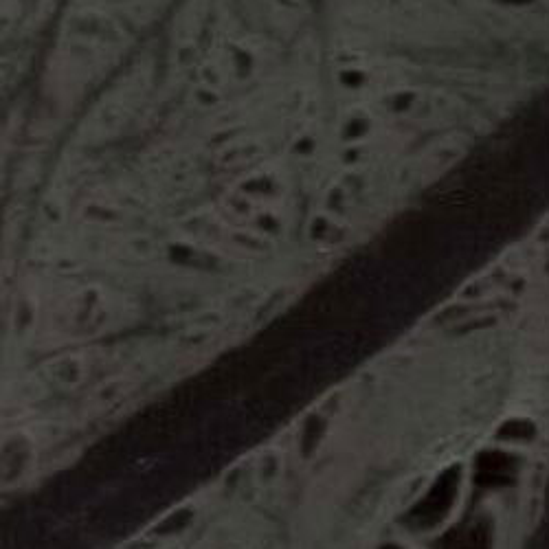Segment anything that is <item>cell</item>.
<instances>
[{
  "label": "cell",
  "instance_id": "cell-1",
  "mask_svg": "<svg viewBox=\"0 0 549 549\" xmlns=\"http://www.w3.org/2000/svg\"><path fill=\"white\" fill-rule=\"evenodd\" d=\"M194 396L187 387L176 391L172 398L156 402L150 409H145L139 420L134 422V433L143 446H163L172 442L178 433L183 431V424L189 416V409L194 405Z\"/></svg>",
  "mask_w": 549,
  "mask_h": 549
},
{
  "label": "cell",
  "instance_id": "cell-2",
  "mask_svg": "<svg viewBox=\"0 0 549 549\" xmlns=\"http://www.w3.org/2000/svg\"><path fill=\"white\" fill-rule=\"evenodd\" d=\"M358 301L356 295L345 284H328L312 295L304 308H301V315H304L306 323L312 326H339L356 317Z\"/></svg>",
  "mask_w": 549,
  "mask_h": 549
},
{
  "label": "cell",
  "instance_id": "cell-3",
  "mask_svg": "<svg viewBox=\"0 0 549 549\" xmlns=\"http://www.w3.org/2000/svg\"><path fill=\"white\" fill-rule=\"evenodd\" d=\"M459 488V468H448L440 479L435 481L431 490L424 495V499L411 510V521L420 525V528H431V525L440 523L448 510L453 508Z\"/></svg>",
  "mask_w": 549,
  "mask_h": 549
},
{
  "label": "cell",
  "instance_id": "cell-4",
  "mask_svg": "<svg viewBox=\"0 0 549 549\" xmlns=\"http://www.w3.org/2000/svg\"><path fill=\"white\" fill-rule=\"evenodd\" d=\"M123 453H126V448H123V442L117 435L97 442L82 459V473L91 479H104L121 466Z\"/></svg>",
  "mask_w": 549,
  "mask_h": 549
},
{
  "label": "cell",
  "instance_id": "cell-5",
  "mask_svg": "<svg viewBox=\"0 0 549 549\" xmlns=\"http://www.w3.org/2000/svg\"><path fill=\"white\" fill-rule=\"evenodd\" d=\"M514 479V459L506 453L488 451L477 457L479 486H508Z\"/></svg>",
  "mask_w": 549,
  "mask_h": 549
},
{
  "label": "cell",
  "instance_id": "cell-6",
  "mask_svg": "<svg viewBox=\"0 0 549 549\" xmlns=\"http://www.w3.org/2000/svg\"><path fill=\"white\" fill-rule=\"evenodd\" d=\"M427 242H429L427 227L416 220H411V222L400 224L398 229L389 233L387 249L389 253H396V255H418L427 249Z\"/></svg>",
  "mask_w": 549,
  "mask_h": 549
},
{
  "label": "cell",
  "instance_id": "cell-7",
  "mask_svg": "<svg viewBox=\"0 0 549 549\" xmlns=\"http://www.w3.org/2000/svg\"><path fill=\"white\" fill-rule=\"evenodd\" d=\"M492 534L486 523H468L455 528L442 541L444 549H490Z\"/></svg>",
  "mask_w": 549,
  "mask_h": 549
},
{
  "label": "cell",
  "instance_id": "cell-8",
  "mask_svg": "<svg viewBox=\"0 0 549 549\" xmlns=\"http://www.w3.org/2000/svg\"><path fill=\"white\" fill-rule=\"evenodd\" d=\"M499 438H503V440H530V438H534V424L521 422V420L503 424L501 431H499Z\"/></svg>",
  "mask_w": 549,
  "mask_h": 549
},
{
  "label": "cell",
  "instance_id": "cell-9",
  "mask_svg": "<svg viewBox=\"0 0 549 549\" xmlns=\"http://www.w3.org/2000/svg\"><path fill=\"white\" fill-rule=\"evenodd\" d=\"M547 510H549V484H547Z\"/></svg>",
  "mask_w": 549,
  "mask_h": 549
}]
</instances>
